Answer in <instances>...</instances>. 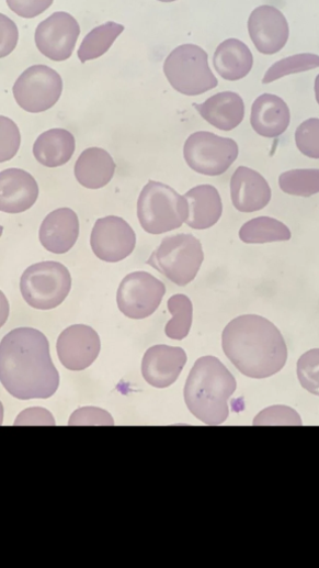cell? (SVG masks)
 I'll list each match as a JSON object with an SVG mask.
<instances>
[{
    "label": "cell",
    "instance_id": "7c38bea8",
    "mask_svg": "<svg viewBox=\"0 0 319 568\" xmlns=\"http://www.w3.org/2000/svg\"><path fill=\"white\" fill-rule=\"evenodd\" d=\"M80 35L78 22L68 13H55L41 23L35 42L39 52L54 62L70 58Z\"/></svg>",
    "mask_w": 319,
    "mask_h": 568
},
{
    "label": "cell",
    "instance_id": "7402d4cb",
    "mask_svg": "<svg viewBox=\"0 0 319 568\" xmlns=\"http://www.w3.org/2000/svg\"><path fill=\"white\" fill-rule=\"evenodd\" d=\"M116 171V164L110 153L101 148L86 149L75 165L78 182L88 189H100L109 185Z\"/></svg>",
    "mask_w": 319,
    "mask_h": 568
},
{
    "label": "cell",
    "instance_id": "ba28073f",
    "mask_svg": "<svg viewBox=\"0 0 319 568\" xmlns=\"http://www.w3.org/2000/svg\"><path fill=\"white\" fill-rule=\"evenodd\" d=\"M184 159L197 174L217 177L226 174L239 157V145L231 138L208 132L192 134L184 144Z\"/></svg>",
    "mask_w": 319,
    "mask_h": 568
},
{
    "label": "cell",
    "instance_id": "e0dca14e",
    "mask_svg": "<svg viewBox=\"0 0 319 568\" xmlns=\"http://www.w3.org/2000/svg\"><path fill=\"white\" fill-rule=\"evenodd\" d=\"M39 187L35 178L22 169L0 172V210L7 213H22L37 201Z\"/></svg>",
    "mask_w": 319,
    "mask_h": 568
},
{
    "label": "cell",
    "instance_id": "1f68e13d",
    "mask_svg": "<svg viewBox=\"0 0 319 568\" xmlns=\"http://www.w3.org/2000/svg\"><path fill=\"white\" fill-rule=\"evenodd\" d=\"M21 146V133L16 124L0 118V163L13 159Z\"/></svg>",
    "mask_w": 319,
    "mask_h": 568
},
{
    "label": "cell",
    "instance_id": "30bf717a",
    "mask_svg": "<svg viewBox=\"0 0 319 568\" xmlns=\"http://www.w3.org/2000/svg\"><path fill=\"white\" fill-rule=\"evenodd\" d=\"M136 244V234L123 218L110 215L95 221L90 245L98 259L111 264L123 261L134 253Z\"/></svg>",
    "mask_w": 319,
    "mask_h": 568
},
{
    "label": "cell",
    "instance_id": "277c9868",
    "mask_svg": "<svg viewBox=\"0 0 319 568\" xmlns=\"http://www.w3.org/2000/svg\"><path fill=\"white\" fill-rule=\"evenodd\" d=\"M189 216L184 196L162 182L149 181L138 200V218L144 231L162 235L181 229Z\"/></svg>",
    "mask_w": 319,
    "mask_h": 568
},
{
    "label": "cell",
    "instance_id": "f546056e",
    "mask_svg": "<svg viewBox=\"0 0 319 568\" xmlns=\"http://www.w3.org/2000/svg\"><path fill=\"white\" fill-rule=\"evenodd\" d=\"M295 144L301 155L319 160V119H309L297 127Z\"/></svg>",
    "mask_w": 319,
    "mask_h": 568
},
{
    "label": "cell",
    "instance_id": "d6a6232c",
    "mask_svg": "<svg viewBox=\"0 0 319 568\" xmlns=\"http://www.w3.org/2000/svg\"><path fill=\"white\" fill-rule=\"evenodd\" d=\"M298 413L283 405L271 406L262 411L254 420V425H301Z\"/></svg>",
    "mask_w": 319,
    "mask_h": 568
},
{
    "label": "cell",
    "instance_id": "5bb4252c",
    "mask_svg": "<svg viewBox=\"0 0 319 568\" xmlns=\"http://www.w3.org/2000/svg\"><path fill=\"white\" fill-rule=\"evenodd\" d=\"M250 37L263 55H275L287 44L289 26L284 14L276 8L263 5L255 9L248 22Z\"/></svg>",
    "mask_w": 319,
    "mask_h": 568
},
{
    "label": "cell",
    "instance_id": "ac0fdd59",
    "mask_svg": "<svg viewBox=\"0 0 319 568\" xmlns=\"http://www.w3.org/2000/svg\"><path fill=\"white\" fill-rule=\"evenodd\" d=\"M78 236V215L69 208H60L50 212L43 221L39 231L43 247L56 255H64L71 250Z\"/></svg>",
    "mask_w": 319,
    "mask_h": 568
},
{
    "label": "cell",
    "instance_id": "836d02e7",
    "mask_svg": "<svg viewBox=\"0 0 319 568\" xmlns=\"http://www.w3.org/2000/svg\"><path fill=\"white\" fill-rule=\"evenodd\" d=\"M115 424L113 416L99 408H81L72 413L69 425H111Z\"/></svg>",
    "mask_w": 319,
    "mask_h": 568
},
{
    "label": "cell",
    "instance_id": "7a4b0ae2",
    "mask_svg": "<svg viewBox=\"0 0 319 568\" xmlns=\"http://www.w3.org/2000/svg\"><path fill=\"white\" fill-rule=\"evenodd\" d=\"M223 347L233 366L252 379L270 378L287 361V347L281 331L257 314L232 320L224 331Z\"/></svg>",
    "mask_w": 319,
    "mask_h": 568
},
{
    "label": "cell",
    "instance_id": "9a60e30c",
    "mask_svg": "<svg viewBox=\"0 0 319 568\" xmlns=\"http://www.w3.org/2000/svg\"><path fill=\"white\" fill-rule=\"evenodd\" d=\"M186 361V354L181 348L155 346L144 357L143 376L150 386L164 389L178 380Z\"/></svg>",
    "mask_w": 319,
    "mask_h": 568
},
{
    "label": "cell",
    "instance_id": "5b68a950",
    "mask_svg": "<svg viewBox=\"0 0 319 568\" xmlns=\"http://www.w3.org/2000/svg\"><path fill=\"white\" fill-rule=\"evenodd\" d=\"M203 261L200 241L192 235L180 234L164 238L147 264L171 282L184 287L195 279Z\"/></svg>",
    "mask_w": 319,
    "mask_h": 568
},
{
    "label": "cell",
    "instance_id": "f35d334b",
    "mask_svg": "<svg viewBox=\"0 0 319 568\" xmlns=\"http://www.w3.org/2000/svg\"><path fill=\"white\" fill-rule=\"evenodd\" d=\"M159 2H162V3H172V2H175V0H159Z\"/></svg>",
    "mask_w": 319,
    "mask_h": 568
},
{
    "label": "cell",
    "instance_id": "6da1fadb",
    "mask_svg": "<svg viewBox=\"0 0 319 568\" xmlns=\"http://www.w3.org/2000/svg\"><path fill=\"white\" fill-rule=\"evenodd\" d=\"M0 381L19 400L48 399L56 393L60 378L43 332L19 327L3 337Z\"/></svg>",
    "mask_w": 319,
    "mask_h": 568
},
{
    "label": "cell",
    "instance_id": "4dcf8cb0",
    "mask_svg": "<svg viewBox=\"0 0 319 568\" xmlns=\"http://www.w3.org/2000/svg\"><path fill=\"white\" fill-rule=\"evenodd\" d=\"M297 377L306 391L319 397V349L307 352L299 358Z\"/></svg>",
    "mask_w": 319,
    "mask_h": 568
},
{
    "label": "cell",
    "instance_id": "2e32d148",
    "mask_svg": "<svg viewBox=\"0 0 319 568\" xmlns=\"http://www.w3.org/2000/svg\"><path fill=\"white\" fill-rule=\"evenodd\" d=\"M231 198L237 210L252 213L263 210L272 199L267 180L257 170L241 166L232 176Z\"/></svg>",
    "mask_w": 319,
    "mask_h": 568
},
{
    "label": "cell",
    "instance_id": "3957f363",
    "mask_svg": "<svg viewBox=\"0 0 319 568\" xmlns=\"http://www.w3.org/2000/svg\"><path fill=\"white\" fill-rule=\"evenodd\" d=\"M237 390V380L216 357L200 358L184 387L190 412L207 425H220L230 414L229 400Z\"/></svg>",
    "mask_w": 319,
    "mask_h": 568
},
{
    "label": "cell",
    "instance_id": "4316f807",
    "mask_svg": "<svg viewBox=\"0 0 319 568\" xmlns=\"http://www.w3.org/2000/svg\"><path fill=\"white\" fill-rule=\"evenodd\" d=\"M280 189L289 196L308 198L319 193V169H293L281 174Z\"/></svg>",
    "mask_w": 319,
    "mask_h": 568
},
{
    "label": "cell",
    "instance_id": "d590c367",
    "mask_svg": "<svg viewBox=\"0 0 319 568\" xmlns=\"http://www.w3.org/2000/svg\"><path fill=\"white\" fill-rule=\"evenodd\" d=\"M19 42V31L13 21L0 15V57L10 55Z\"/></svg>",
    "mask_w": 319,
    "mask_h": 568
},
{
    "label": "cell",
    "instance_id": "d6986e66",
    "mask_svg": "<svg viewBox=\"0 0 319 568\" xmlns=\"http://www.w3.org/2000/svg\"><path fill=\"white\" fill-rule=\"evenodd\" d=\"M201 118L223 132L238 129L246 116V104L240 94L224 91L209 97L203 103H193Z\"/></svg>",
    "mask_w": 319,
    "mask_h": 568
},
{
    "label": "cell",
    "instance_id": "4fadbf2b",
    "mask_svg": "<svg viewBox=\"0 0 319 568\" xmlns=\"http://www.w3.org/2000/svg\"><path fill=\"white\" fill-rule=\"evenodd\" d=\"M100 349L98 333L84 324L67 327L57 341L59 360L70 371H82L89 368L98 358Z\"/></svg>",
    "mask_w": 319,
    "mask_h": 568
},
{
    "label": "cell",
    "instance_id": "d4e9b609",
    "mask_svg": "<svg viewBox=\"0 0 319 568\" xmlns=\"http://www.w3.org/2000/svg\"><path fill=\"white\" fill-rule=\"evenodd\" d=\"M239 237L248 245H264L288 242L292 240V232L284 222L262 215L246 222Z\"/></svg>",
    "mask_w": 319,
    "mask_h": 568
},
{
    "label": "cell",
    "instance_id": "ffe728a7",
    "mask_svg": "<svg viewBox=\"0 0 319 568\" xmlns=\"http://www.w3.org/2000/svg\"><path fill=\"white\" fill-rule=\"evenodd\" d=\"M290 124V110L281 97L261 94L252 105L251 125L261 137L274 140L282 136Z\"/></svg>",
    "mask_w": 319,
    "mask_h": 568
},
{
    "label": "cell",
    "instance_id": "8fae6325",
    "mask_svg": "<svg viewBox=\"0 0 319 568\" xmlns=\"http://www.w3.org/2000/svg\"><path fill=\"white\" fill-rule=\"evenodd\" d=\"M166 294V286L155 276L139 271L128 275L117 293L119 310L128 318L141 320L153 314Z\"/></svg>",
    "mask_w": 319,
    "mask_h": 568
},
{
    "label": "cell",
    "instance_id": "8d00e7d4",
    "mask_svg": "<svg viewBox=\"0 0 319 568\" xmlns=\"http://www.w3.org/2000/svg\"><path fill=\"white\" fill-rule=\"evenodd\" d=\"M53 414L43 408H31L23 411L15 421V425H55Z\"/></svg>",
    "mask_w": 319,
    "mask_h": 568
},
{
    "label": "cell",
    "instance_id": "52a82bcc",
    "mask_svg": "<svg viewBox=\"0 0 319 568\" xmlns=\"http://www.w3.org/2000/svg\"><path fill=\"white\" fill-rule=\"evenodd\" d=\"M71 285V276L64 265L46 261L27 268L21 279V291L31 307L52 310L66 300Z\"/></svg>",
    "mask_w": 319,
    "mask_h": 568
},
{
    "label": "cell",
    "instance_id": "9c48e42d",
    "mask_svg": "<svg viewBox=\"0 0 319 568\" xmlns=\"http://www.w3.org/2000/svg\"><path fill=\"white\" fill-rule=\"evenodd\" d=\"M60 75L45 65L26 69L14 85V97L24 110L38 113L54 107L62 92Z\"/></svg>",
    "mask_w": 319,
    "mask_h": 568
},
{
    "label": "cell",
    "instance_id": "484cf974",
    "mask_svg": "<svg viewBox=\"0 0 319 568\" xmlns=\"http://www.w3.org/2000/svg\"><path fill=\"white\" fill-rule=\"evenodd\" d=\"M125 31V27L114 22H109L92 30L82 41L78 51L81 63L96 59L111 49L115 41Z\"/></svg>",
    "mask_w": 319,
    "mask_h": 568
},
{
    "label": "cell",
    "instance_id": "44dd1931",
    "mask_svg": "<svg viewBox=\"0 0 319 568\" xmlns=\"http://www.w3.org/2000/svg\"><path fill=\"white\" fill-rule=\"evenodd\" d=\"M189 204L185 223L195 231L209 230L217 224L224 213L221 196L216 187L201 185L184 194Z\"/></svg>",
    "mask_w": 319,
    "mask_h": 568
},
{
    "label": "cell",
    "instance_id": "e575fe53",
    "mask_svg": "<svg viewBox=\"0 0 319 568\" xmlns=\"http://www.w3.org/2000/svg\"><path fill=\"white\" fill-rule=\"evenodd\" d=\"M54 0H8L10 9L23 19H34L46 12Z\"/></svg>",
    "mask_w": 319,
    "mask_h": 568
},
{
    "label": "cell",
    "instance_id": "74e56055",
    "mask_svg": "<svg viewBox=\"0 0 319 568\" xmlns=\"http://www.w3.org/2000/svg\"><path fill=\"white\" fill-rule=\"evenodd\" d=\"M314 89L316 101L319 104V75L316 76Z\"/></svg>",
    "mask_w": 319,
    "mask_h": 568
},
{
    "label": "cell",
    "instance_id": "f1b7e54d",
    "mask_svg": "<svg viewBox=\"0 0 319 568\" xmlns=\"http://www.w3.org/2000/svg\"><path fill=\"white\" fill-rule=\"evenodd\" d=\"M319 68V56L316 54H297L283 58L273 64L263 78V83L274 82L285 76L293 74L306 73L308 70Z\"/></svg>",
    "mask_w": 319,
    "mask_h": 568
},
{
    "label": "cell",
    "instance_id": "cb8c5ba5",
    "mask_svg": "<svg viewBox=\"0 0 319 568\" xmlns=\"http://www.w3.org/2000/svg\"><path fill=\"white\" fill-rule=\"evenodd\" d=\"M76 151V141L65 130H52L42 134L34 145L36 160L45 167L57 168L66 165Z\"/></svg>",
    "mask_w": 319,
    "mask_h": 568
},
{
    "label": "cell",
    "instance_id": "83f0119b",
    "mask_svg": "<svg viewBox=\"0 0 319 568\" xmlns=\"http://www.w3.org/2000/svg\"><path fill=\"white\" fill-rule=\"evenodd\" d=\"M172 319L166 325V334L172 339H183L187 336L193 319V305L189 297L175 294L168 301Z\"/></svg>",
    "mask_w": 319,
    "mask_h": 568
},
{
    "label": "cell",
    "instance_id": "8992f818",
    "mask_svg": "<svg viewBox=\"0 0 319 568\" xmlns=\"http://www.w3.org/2000/svg\"><path fill=\"white\" fill-rule=\"evenodd\" d=\"M163 70L170 85L185 96L202 94L219 83L208 66L206 52L192 44L175 48L166 59Z\"/></svg>",
    "mask_w": 319,
    "mask_h": 568
},
{
    "label": "cell",
    "instance_id": "603a6c76",
    "mask_svg": "<svg viewBox=\"0 0 319 568\" xmlns=\"http://www.w3.org/2000/svg\"><path fill=\"white\" fill-rule=\"evenodd\" d=\"M254 64L253 54L241 41H225L213 56V66L226 80L237 81L247 77Z\"/></svg>",
    "mask_w": 319,
    "mask_h": 568
}]
</instances>
